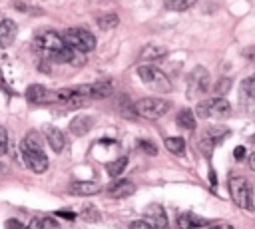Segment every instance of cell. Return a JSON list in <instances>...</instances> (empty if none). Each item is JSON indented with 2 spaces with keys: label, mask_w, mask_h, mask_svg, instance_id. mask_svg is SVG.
Instances as JSON below:
<instances>
[{
  "label": "cell",
  "mask_w": 255,
  "mask_h": 229,
  "mask_svg": "<svg viewBox=\"0 0 255 229\" xmlns=\"http://www.w3.org/2000/svg\"><path fill=\"white\" fill-rule=\"evenodd\" d=\"M86 221H98L100 219V215H98V209L96 207H92V205H88V207H84V215H82Z\"/></svg>",
  "instance_id": "28"
},
{
  "label": "cell",
  "mask_w": 255,
  "mask_h": 229,
  "mask_svg": "<svg viewBox=\"0 0 255 229\" xmlns=\"http://www.w3.org/2000/svg\"><path fill=\"white\" fill-rule=\"evenodd\" d=\"M44 135H46L50 147H52L56 153H60V151L64 149V145H66V137H64V133H62L58 127L46 125V127H44Z\"/></svg>",
  "instance_id": "12"
},
{
  "label": "cell",
  "mask_w": 255,
  "mask_h": 229,
  "mask_svg": "<svg viewBox=\"0 0 255 229\" xmlns=\"http://www.w3.org/2000/svg\"><path fill=\"white\" fill-rule=\"evenodd\" d=\"M177 225H179L181 229L205 227V225H207V219H203V217H197V215H193V213H183V215H179V219H177Z\"/></svg>",
  "instance_id": "17"
},
{
  "label": "cell",
  "mask_w": 255,
  "mask_h": 229,
  "mask_svg": "<svg viewBox=\"0 0 255 229\" xmlns=\"http://www.w3.org/2000/svg\"><path fill=\"white\" fill-rule=\"evenodd\" d=\"M229 193L235 201V205L243 207V209H251L253 203V191H251V185L247 183L245 177H231L229 179Z\"/></svg>",
  "instance_id": "7"
},
{
  "label": "cell",
  "mask_w": 255,
  "mask_h": 229,
  "mask_svg": "<svg viewBox=\"0 0 255 229\" xmlns=\"http://www.w3.org/2000/svg\"><path fill=\"white\" fill-rule=\"evenodd\" d=\"M6 149H8V133H6V129L0 125V155H4Z\"/></svg>",
  "instance_id": "29"
},
{
  "label": "cell",
  "mask_w": 255,
  "mask_h": 229,
  "mask_svg": "<svg viewBox=\"0 0 255 229\" xmlns=\"http://www.w3.org/2000/svg\"><path fill=\"white\" fill-rule=\"evenodd\" d=\"M159 56H163V50L157 48V46H145L141 50V58H145V60H155Z\"/></svg>",
  "instance_id": "24"
},
{
  "label": "cell",
  "mask_w": 255,
  "mask_h": 229,
  "mask_svg": "<svg viewBox=\"0 0 255 229\" xmlns=\"http://www.w3.org/2000/svg\"><path fill=\"white\" fill-rule=\"evenodd\" d=\"M26 98H28V102H32V104H40V102H44V100L48 98V92H46L44 86L32 84V86L26 90Z\"/></svg>",
  "instance_id": "18"
},
{
  "label": "cell",
  "mask_w": 255,
  "mask_h": 229,
  "mask_svg": "<svg viewBox=\"0 0 255 229\" xmlns=\"http://www.w3.org/2000/svg\"><path fill=\"white\" fill-rule=\"evenodd\" d=\"M229 86H231V80H229V78H225V80H219V82L215 84V88H213V90H215V94H217V96H221V94H227V92H229Z\"/></svg>",
  "instance_id": "26"
},
{
  "label": "cell",
  "mask_w": 255,
  "mask_h": 229,
  "mask_svg": "<svg viewBox=\"0 0 255 229\" xmlns=\"http://www.w3.org/2000/svg\"><path fill=\"white\" fill-rule=\"evenodd\" d=\"M249 167L255 171V149L251 151V155H249Z\"/></svg>",
  "instance_id": "33"
},
{
  "label": "cell",
  "mask_w": 255,
  "mask_h": 229,
  "mask_svg": "<svg viewBox=\"0 0 255 229\" xmlns=\"http://www.w3.org/2000/svg\"><path fill=\"white\" fill-rule=\"evenodd\" d=\"M30 227H58V221L52 217H42V219H32Z\"/></svg>",
  "instance_id": "25"
},
{
  "label": "cell",
  "mask_w": 255,
  "mask_h": 229,
  "mask_svg": "<svg viewBox=\"0 0 255 229\" xmlns=\"http://www.w3.org/2000/svg\"><path fill=\"white\" fill-rule=\"evenodd\" d=\"M133 191H135V185H133V181H129V179H118V181H114V183L108 187V195L114 197V199L128 197V195H131Z\"/></svg>",
  "instance_id": "11"
},
{
  "label": "cell",
  "mask_w": 255,
  "mask_h": 229,
  "mask_svg": "<svg viewBox=\"0 0 255 229\" xmlns=\"http://www.w3.org/2000/svg\"><path fill=\"white\" fill-rule=\"evenodd\" d=\"M207 88H209V74L205 68L197 66L195 70H191L187 78V98H201L203 94H207Z\"/></svg>",
  "instance_id": "8"
},
{
  "label": "cell",
  "mask_w": 255,
  "mask_h": 229,
  "mask_svg": "<svg viewBox=\"0 0 255 229\" xmlns=\"http://www.w3.org/2000/svg\"><path fill=\"white\" fill-rule=\"evenodd\" d=\"M34 48L40 54L52 58L54 62H74V50L70 46H66L62 36L56 34L54 30H44V32L36 34Z\"/></svg>",
  "instance_id": "1"
},
{
  "label": "cell",
  "mask_w": 255,
  "mask_h": 229,
  "mask_svg": "<svg viewBox=\"0 0 255 229\" xmlns=\"http://www.w3.org/2000/svg\"><path fill=\"white\" fill-rule=\"evenodd\" d=\"M70 191L76 195H94L100 191V185L94 181H74L70 185Z\"/></svg>",
  "instance_id": "16"
},
{
  "label": "cell",
  "mask_w": 255,
  "mask_h": 229,
  "mask_svg": "<svg viewBox=\"0 0 255 229\" xmlns=\"http://www.w3.org/2000/svg\"><path fill=\"white\" fill-rule=\"evenodd\" d=\"M133 110H135L137 115H141V117H145V119H157V117H161L163 114H167L169 102L159 100V98H143V100L135 102Z\"/></svg>",
  "instance_id": "6"
},
{
  "label": "cell",
  "mask_w": 255,
  "mask_h": 229,
  "mask_svg": "<svg viewBox=\"0 0 255 229\" xmlns=\"http://www.w3.org/2000/svg\"><path fill=\"white\" fill-rule=\"evenodd\" d=\"M137 145H139L141 151H145V153H149V155H155V153H157V147H155L151 141H147V139H139Z\"/></svg>",
  "instance_id": "27"
},
{
  "label": "cell",
  "mask_w": 255,
  "mask_h": 229,
  "mask_svg": "<svg viewBox=\"0 0 255 229\" xmlns=\"http://www.w3.org/2000/svg\"><path fill=\"white\" fill-rule=\"evenodd\" d=\"M16 32H18V28H16V22L14 20H2L0 22V46L8 48L14 42Z\"/></svg>",
  "instance_id": "13"
},
{
  "label": "cell",
  "mask_w": 255,
  "mask_h": 229,
  "mask_svg": "<svg viewBox=\"0 0 255 229\" xmlns=\"http://www.w3.org/2000/svg\"><path fill=\"white\" fill-rule=\"evenodd\" d=\"M197 0H165V8L167 10H177V12H181V10H187L189 6H193Z\"/></svg>",
  "instance_id": "23"
},
{
  "label": "cell",
  "mask_w": 255,
  "mask_h": 229,
  "mask_svg": "<svg viewBox=\"0 0 255 229\" xmlns=\"http://www.w3.org/2000/svg\"><path fill=\"white\" fill-rule=\"evenodd\" d=\"M233 157H235L237 161L245 159V147H243V145H237V147L233 149Z\"/></svg>",
  "instance_id": "30"
},
{
  "label": "cell",
  "mask_w": 255,
  "mask_h": 229,
  "mask_svg": "<svg viewBox=\"0 0 255 229\" xmlns=\"http://www.w3.org/2000/svg\"><path fill=\"white\" fill-rule=\"evenodd\" d=\"M112 82L110 80H102V82H96V84H84V92H86V98L88 100H102V98H108L112 94Z\"/></svg>",
  "instance_id": "10"
},
{
  "label": "cell",
  "mask_w": 255,
  "mask_h": 229,
  "mask_svg": "<svg viewBox=\"0 0 255 229\" xmlns=\"http://www.w3.org/2000/svg\"><path fill=\"white\" fill-rule=\"evenodd\" d=\"M131 227H133V229H135V227H143V229H151L153 225H151V223H149L147 219H139V221H133V223H131Z\"/></svg>",
  "instance_id": "31"
},
{
  "label": "cell",
  "mask_w": 255,
  "mask_h": 229,
  "mask_svg": "<svg viewBox=\"0 0 255 229\" xmlns=\"http://www.w3.org/2000/svg\"><path fill=\"white\" fill-rule=\"evenodd\" d=\"M118 22H120V18H118L116 14H104V16L98 18V26H100L102 30H112V28L118 26Z\"/></svg>",
  "instance_id": "22"
},
{
  "label": "cell",
  "mask_w": 255,
  "mask_h": 229,
  "mask_svg": "<svg viewBox=\"0 0 255 229\" xmlns=\"http://www.w3.org/2000/svg\"><path fill=\"white\" fill-rule=\"evenodd\" d=\"M145 219L153 225V227H165L167 225V219L163 215V207L161 205H149L145 209Z\"/></svg>",
  "instance_id": "15"
},
{
  "label": "cell",
  "mask_w": 255,
  "mask_h": 229,
  "mask_svg": "<svg viewBox=\"0 0 255 229\" xmlns=\"http://www.w3.org/2000/svg\"><path fill=\"white\" fill-rule=\"evenodd\" d=\"M20 155H22L24 165H26L30 171H34V173H44V171L48 169V157H46V153H44V149H42L40 137H38L34 131H30V133L24 137V141L20 143Z\"/></svg>",
  "instance_id": "2"
},
{
  "label": "cell",
  "mask_w": 255,
  "mask_h": 229,
  "mask_svg": "<svg viewBox=\"0 0 255 229\" xmlns=\"http://www.w3.org/2000/svg\"><path fill=\"white\" fill-rule=\"evenodd\" d=\"M163 143H165V149L171 151V153H175V155H181L183 149H185V141L181 137H165Z\"/></svg>",
  "instance_id": "20"
},
{
  "label": "cell",
  "mask_w": 255,
  "mask_h": 229,
  "mask_svg": "<svg viewBox=\"0 0 255 229\" xmlns=\"http://www.w3.org/2000/svg\"><path fill=\"white\" fill-rule=\"evenodd\" d=\"M239 102L247 114H255V78H245L239 86Z\"/></svg>",
  "instance_id": "9"
},
{
  "label": "cell",
  "mask_w": 255,
  "mask_h": 229,
  "mask_svg": "<svg viewBox=\"0 0 255 229\" xmlns=\"http://www.w3.org/2000/svg\"><path fill=\"white\" fill-rule=\"evenodd\" d=\"M137 76H139V80H141L147 88H151V90H155V92H161V94L171 92V82H169V78H167L159 68H155V66H139V68H137Z\"/></svg>",
  "instance_id": "4"
},
{
  "label": "cell",
  "mask_w": 255,
  "mask_h": 229,
  "mask_svg": "<svg viewBox=\"0 0 255 229\" xmlns=\"http://www.w3.org/2000/svg\"><path fill=\"white\" fill-rule=\"evenodd\" d=\"M177 123L183 127V129H195V114L191 112V110H181L179 114H177Z\"/></svg>",
  "instance_id": "19"
},
{
  "label": "cell",
  "mask_w": 255,
  "mask_h": 229,
  "mask_svg": "<svg viewBox=\"0 0 255 229\" xmlns=\"http://www.w3.org/2000/svg\"><path fill=\"white\" fill-rule=\"evenodd\" d=\"M62 40H64L66 46H70L72 50L82 52V54L92 52V50L96 48V38H94V34L88 32V30H84V28H68V30H64Z\"/></svg>",
  "instance_id": "3"
},
{
  "label": "cell",
  "mask_w": 255,
  "mask_h": 229,
  "mask_svg": "<svg viewBox=\"0 0 255 229\" xmlns=\"http://www.w3.org/2000/svg\"><path fill=\"white\" fill-rule=\"evenodd\" d=\"M126 165H128V157H120V159L108 163V165H106V171H108L112 177H116V175H120V173L126 169Z\"/></svg>",
  "instance_id": "21"
},
{
  "label": "cell",
  "mask_w": 255,
  "mask_h": 229,
  "mask_svg": "<svg viewBox=\"0 0 255 229\" xmlns=\"http://www.w3.org/2000/svg\"><path fill=\"white\" fill-rule=\"evenodd\" d=\"M195 114L199 117H227L231 114V106L225 98H207V100H201L197 102V108H195Z\"/></svg>",
  "instance_id": "5"
},
{
  "label": "cell",
  "mask_w": 255,
  "mask_h": 229,
  "mask_svg": "<svg viewBox=\"0 0 255 229\" xmlns=\"http://www.w3.org/2000/svg\"><path fill=\"white\" fill-rule=\"evenodd\" d=\"M92 125H94V119L90 115H78L70 121V131L76 135H84L92 129Z\"/></svg>",
  "instance_id": "14"
},
{
  "label": "cell",
  "mask_w": 255,
  "mask_h": 229,
  "mask_svg": "<svg viewBox=\"0 0 255 229\" xmlns=\"http://www.w3.org/2000/svg\"><path fill=\"white\" fill-rule=\"evenodd\" d=\"M58 215H60V217H66V219H74V217H76V215L70 213V211H58Z\"/></svg>",
  "instance_id": "32"
}]
</instances>
